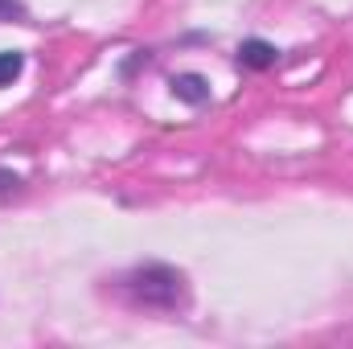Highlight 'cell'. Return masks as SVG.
<instances>
[{
    "label": "cell",
    "instance_id": "obj_7",
    "mask_svg": "<svg viewBox=\"0 0 353 349\" xmlns=\"http://www.w3.org/2000/svg\"><path fill=\"white\" fill-rule=\"evenodd\" d=\"M148 62H152V50H132V58H128V62H119V74H123V79H132V74H136L140 66H148Z\"/></svg>",
    "mask_w": 353,
    "mask_h": 349
},
{
    "label": "cell",
    "instance_id": "obj_4",
    "mask_svg": "<svg viewBox=\"0 0 353 349\" xmlns=\"http://www.w3.org/2000/svg\"><path fill=\"white\" fill-rule=\"evenodd\" d=\"M25 74V54L21 50H0V90L12 87Z\"/></svg>",
    "mask_w": 353,
    "mask_h": 349
},
{
    "label": "cell",
    "instance_id": "obj_1",
    "mask_svg": "<svg viewBox=\"0 0 353 349\" xmlns=\"http://www.w3.org/2000/svg\"><path fill=\"white\" fill-rule=\"evenodd\" d=\"M115 288L132 308H144V312H185L189 308V275L173 263H136L115 279Z\"/></svg>",
    "mask_w": 353,
    "mask_h": 349
},
{
    "label": "cell",
    "instance_id": "obj_3",
    "mask_svg": "<svg viewBox=\"0 0 353 349\" xmlns=\"http://www.w3.org/2000/svg\"><path fill=\"white\" fill-rule=\"evenodd\" d=\"M234 62H239L243 70H255V74H263V70H271V66L279 62V50H275L267 37H247V41L239 46Z\"/></svg>",
    "mask_w": 353,
    "mask_h": 349
},
{
    "label": "cell",
    "instance_id": "obj_2",
    "mask_svg": "<svg viewBox=\"0 0 353 349\" xmlns=\"http://www.w3.org/2000/svg\"><path fill=\"white\" fill-rule=\"evenodd\" d=\"M169 94H173L176 103H185V107H205V103L214 99L210 79L197 74V70H181V74H173V79H169Z\"/></svg>",
    "mask_w": 353,
    "mask_h": 349
},
{
    "label": "cell",
    "instance_id": "obj_6",
    "mask_svg": "<svg viewBox=\"0 0 353 349\" xmlns=\"http://www.w3.org/2000/svg\"><path fill=\"white\" fill-rule=\"evenodd\" d=\"M21 21H29L25 0H0V25H21Z\"/></svg>",
    "mask_w": 353,
    "mask_h": 349
},
{
    "label": "cell",
    "instance_id": "obj_5",
    "mask_svg": "<svg viewBox=\"0 0 353 349\" xmlns=\"http://www.w3.org/2000/svg\"><path fill=\"white\" fill-rule=\"evenodd\" d=\"M21 189H25V173H17V169L0 165V197H17Z\"/></svg>",
    "mask_w": 353,
    "mask_h": 349
}]
</instances>
